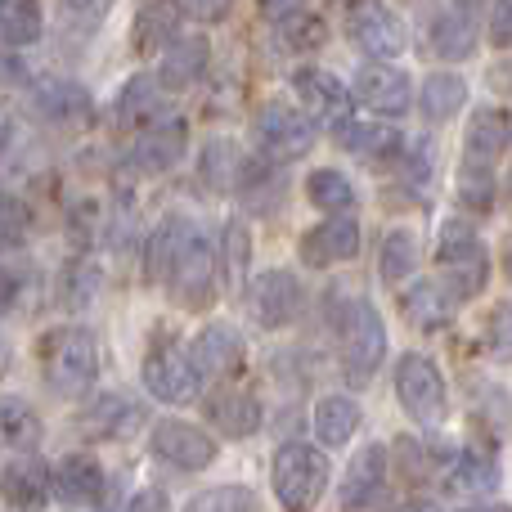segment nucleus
I'll return each mask as SVG.
<instances>
[{
  "label": "nucleus",
  "mask_w": 512,
  "mask_h": 512,
  "mask_svg": "<svg viewBox=\"0 0 512 512\" xmlns=\"http://www.w3.org/2000/svg\"><path fill=\"white\" fill-rule=\"evenodd\" d=\"M41 378L54 396L81 400L99 382V342L90 328L59 324L41 337Z\"/></svg>",
  "instance_id": "nucleus-1"
},
{
  "label": "nucleus",
  "mask_w": 512,
  "mask_h": 512,
  "mask_svg": "<svg viewBox=\"0 0 512 512\" xmlns=\"http://www.w3.org/2000/svg\"><path fill=\"white\" fill-rule=\"evenodd\" d=\"M337 351H342V378L355 391L369 387L373 373L387 360V324L369 297H351L337 315Z\"/></svg>",
  "instance_id": "nucleus-2"
},
{
  "label": "nucleus",
  "mask_w": 512,
  "mask_h": 512,
  "mask_svg": "<svg viewBox=\"0 0 512 512\" xmlns=\"http://www.w3.org/2000/svg\"><path fill=\"white\" fill-rule=\"evenodd\" d=\"M436 265H441V279L450 283V292L459 301H477L490 283V248L477 234V225L454 216L441 225L436 234Z\"/></svg>",
  "instance_id": "nucleus-3"
},
{
  "label": "nucleus",
  "mask_w": 512,
  "mask_h": 512,
  "mask_svg": "<svg viewBox=\"0 0 512 512\" xmlns=\"http://www.w3.org/2000/svg\"><path fill=\"white\" fill-rule=\"evenodd\" d=\"M328 477H333L328 454L306 441L279 445V454L270 463V486L283 512H315L328 490Z\"/></svg>",
  "instance_id": "nucleus-4"
},
{
  "label": "nucleus",
  "mask_w": 512,
  "mask_h": 512,
  "mask_svg": "<svg viewBox=\"0 0 512 512\" xmlns=\"http://www.w3.org/2000/svg\"><path fill=\"white\" fill-rule=\"evenodd\" d=\"M396 400L418 427L436 432L450 418V387H445L441 364L423 351H405L396 360Z\"/></svg>",
  "instance_id": "nucleus-5"
},
{
  "label": "nucleus",
  "mask_w": 512,
  "mask_h": 512,
  "mask_svg": "<svg viewBox=\"0 0 512 512\" xmlns=\"http://www.w3.org/2000/svg\"><path fill=\"white\" fill-rule=\"evenodd\" d=\"M252 135H256V149H261V158H270V162H279V167H283V162H297V158H306V153L315 149L319 126L310 122L301 108L270 99V104L256 113Z\"/></svg>",
  "instance_id": "nucleus-6"
},
{
  "label": "nucleus",
  "mask_w": 512,
  "mask_h": 512,
  "mask_svg": "<svg viewBox=\"0 0 512 512\" xmlns=\"http://www.w3.org/2000/svg\"><path fill=\"white\" fill-rule=\"evenodd\" d=\"M221 283H225V265H221V243L203 239L198 234L194 248L185 252V261L171 270L167 292L180 310H212L216 297H221Z\"/></svg>",
  "instance_id": "nucleus-7"
},
{
  "label": "nucleus",
  "mask_w": 512,
  "mask_h": 512,
  "mask_svg": "<svg viewBox=\"0 0 512 512\" xmlns=\"http://www.w3.org/2000/svg\"><path fill=\"white\" fill-rule=\"evenodd\" d=\"M248 301V315L256 328L274 333V328H288L301 319V306H306V288L292 270H261L243 292Z\"/></svg>",
  "instance_id": "nucleus-8"
},
{
  "label": "nucleus",
  "mask_w": 512,
  "mask_h": 512,
  "mask_svg": "<svg viewBox=\"0 0 512 512\" xmlns=\"http://www.w3.org/2000/svg\"><path fill=\"white\" fill-rule=\"evenodd\" d=\"M346 36L360 54H369L373 63H391L405 54L409 45V27L405 14L391 5H355L346 9Z\"/></svg>",
  "instance_id": "nucleus-9"
},
{
  "label": "nucleus",
  "mask_w": 512,
  "mask_h": 512,
  "mask_svg": "<svg viewBox=\"0 0 512 512\" xmlns=\"http://www.w3.org/2000/svg\"><path fill=\"white\" fill-rule=\"evenodd\" d=\"M292 90L306 104V117L328 135H342L355 122V90H346L328 68H297Z\"/></svg>",
  "instance_id": "nucleus-10"
},
{
  "label": "nucleus",
  "mask_w": 512,
  "mask_h": 512,
  "mask_svg": "<svg viewBox=\"0 0 512 512\" xmlns=\"http://www.w3.org/2000/svg\"><path fill=\"white\" fill-rule=\"evenodd\" d=\"M149 450L153 459L171 463L176 472H207L216 463V454H221V445H216L212 432H203L189 418H162L149 432Z\"/></svg>",
  "instance_id": "nucleus-11"
},
{
  "label": "nucleus",
  "mask_w": 512,
  "mask_h": 512,
  "mask_svg": "<svg viewBox=\"0 0 512 512\" xmlns=\"http://www.w3.org/2000/svg\"><path fill=\"white\" fill-rule=\"evenodd\" d=\"M27 104L54 131H81V126L95 122V99L86 86L68 77H36L27 81Z\"/></svg>",
  "instance_id": "nucleus-12"
},
{
  "label": "nucleus",
  "mask_w": 512,
  "mask_h": 512,
  "mask_svg": "<svg viewBox=\"0 0 512 512\" xmlns=\"http://www.w3.org/2000/svg\"><path fill=\"white\" fill-rule=\"evenodd\" d=\"M144 391L162 405H194L198 391H203V378H198L189 351H180L176 342H162L144 355Z\"/></svg>",
  "instance_id": "nucleus-13"
},
{
  "label": "nucleus",
  "mask_w": 512,
  "mask_h": 512,
  "mask_svg": "<svg viewBox=\"0 0 512 512\" xmlns=\"http://www.w3.org/2000/svg\"><path fill=\"white\" fill-rule=\"evenodd\" d=\"M189 360H194V369H198L203 382H212V387H230V382L243 373V364H248V351H243L239 328L207 324V328H198V337L189 342Z\"/></svg>",
  "instance_id": "nucleus-14"
},
{
  "label": "nucleus",
  "mask_w": 512,
  "mask_h": 512,
  "mask_svg": "<svg viewBox=\"0 0 512 512\" xmlns=\"http://www.w3.org/2000/svg\"><path fill=\"white\" fill-rule=\"evenodd\" d=\"M189 149V131L180 117H171V122L153 126V131L135 135L131 149L122 153V176H167L171 167H180V158H185Z\"/></svg>",
  "instance_id": "nucleus-15"
},
{
  "label": "nucleus",
  "mask_w": 512,
  "mask_h": 512,
  "mask_svg": "<svg viewBox=\"0 0 512 512\" xmlns=\"http://www.w3.org/2000/svg\"><path fill=\"white\" fill-rule=\"evenodd\" d=\"M481 45V9L477 5H436L427 14V50L445 63L472 59Z\"/></svg>",
  "instance_id": "nucleus-16"
},
{
  "label": "nucleus",
  "mask_w": 512,
  "mask_h": 512,
  "mask_svg": "<svg viewBox=\"0 0 512 512\" xmlns=\"http://www.w3.org/2000/svg\"><path fill=\"white\" fill-rule=\"evenodd\" d=\"M391 450L387 445H364L351 459L342 486H337V499H342V512H369L387 499V477H391Z\"/></svg>",
  "instance_id": "nucleus-17"
},
{
  "label": "nucleus",
  "mask_w": 512,
  "mask_h": 512,
  "mask_svg": "<svg viewBox=\"0 0 512 512\" xmlns=\"http://www.w3.org/2000/svg\"><path fill=\"white\" fill-rule=\"evenodd\" d=\"M512 144V117L504 104H490V108H477V113L468 117V135H463V162L459 167L468 171H490L495 176V167L504 162Z\"/></svg>",
  "instance_id": "nucleus-18"
},
{
  "label": "nucleus",
  "mask_w": 512,
  "mask_h": 512,
  "mask_svg": "<svg viewBox=\"0 0 512 512\" xmlns=\"http://www.w3.org/2000/svg\"><path fill=\"white\" fill-rule=\"evenodd\" d=\"M301 261L310 270H333V265H346L360 256V221L355 216H324L319 225H310L297 243Z\"/></svg>",
  "instance_id": "nucleus-19"
},
{
  "label": "nucleus",
  "mask_w": 512,
  "mask_h": 512,
  "mask_svg": "<svg viewBox=\"0 0 512 512\" xmlns=\"http://www.w3.org/2000/svg\"><path fill=\"white\" fill-rule=\"evenodd\" d=\"M194 239H198V225L189 221V216H180V212L162 216V221L153 225V234L144 239V279L167 283L171 270H176V265L185 261V252L194 248Z\"/></svg>",
  "instance_id": "nucleus-20"
},
{
  "label": "nucleus",
  "mask_w": 512,
  "mask_h": 512,
  "mask_svg": "<svg viewBox=\"0 0 512 512\" xmlns=\"http://www.w3.org/2000/svg\"><path fill=\"white\" fill-rule=\"evenodd\" d=\"M355 99H360L369 113L382 117H400L414 104V86H409V72L396 68V63H369L355 77Z\"/></svg>",
  "instance_id": "nucleus-21"
},
{
  "label": "nucleus",
  "mask_w": 512,
  "mask_h": 512,
  "mask_svg": "<svg viewBox=\"0 0 512 512\" xmlns=\"http://www.w3.org/2000/svg\"><path fill=\"white\" fill-rule=\"evenodd\" d=\"M113 117H117V126H122V131H131V135H144V131H153V126L171 122V113L162 108L158 72H135V77L117 90Z\"/></svg>",
  "instance_id": "nucleus-22"
},
{
  "label": "nucleus",
  "mask_w": 512,
  "mask_h": 512,
  "mask_svg": "<svg viewBox=\"0 0 512 512\" xmlns=\"http://www.w3.org/2000/svg\"><path fill=\"white\" fill-rule=\"evenodd\" d=\"M463 301L450 292L445 279H414L405 292H400V319L418 333H441L454 315H459Z\"/></svg>",
  "instance_id": "nucleus-23"
},
{
  "label": "nucleus",
  "mask_w": 512,
  "mask_h": 512,
  "mask_svg": "<svg viewBox=\"0 0 512 512\" xmlns=\"http://www.w3.org/2000/svg\"><path fill=\"white\" fill-rule=\"evenodd\" d=\"M203 409H207V423H212L225 441H248V436L261 432V418H265L256 391L234 387V382L230 387H216L212 396L203 400Z\"/></svg>",
  "instance_id": "nucleus-24"
},
{
  "label": "nucleus",
  "mask_w": 512,
  "mask_h": 512,
  "mask_svg": "<svg viewBox=\"0 0 512 512\" xmlns=\"http://www.w3.org/2000/svg\"><path fill=\"white\" fill-rule=\"evenodd\" d=\"M261 18L270 23L274 41L283 45V50L292 54H310L324 45V18L315 14L310 5H297V0H270V5H261Z\"/></svg>",
  "instance_id": "nucleus-25"
},
{
  "label": "nucleus",
  "mask_w": 512,
  "mask_h": 512,
  "mask_svg": "<svg viewBox=\"0 0 512 512\" xmlns=\"http://www.w3.org/2000/svg\"><path fill=\"white\" fill-rule=\"evenodd\" d=\"M135 423H144V409L122 391H99L77 414L81 436H90V441H122L135 432Z\"/></svg>",
  "instance_id": "nucleus-26"
},
{
  "label": "nucleus",
  "mask_w": 512,
  "mask_h": 512,
  "mask_svg": "<svg viewBox=\"0 0 512 512\" xmlns=\"http://www.w3.org/2000/svg\"><path fill=\"white\" fill-rule=\"evenodd\" d=\"M337 144H342L351 158L373 162V167H400V158H405V149H409V140L391 122H360V117L337 135Z\"/></svg>",
  "instance_id": "nucleus-27"
},
{
  "label": "nucleus",
  "mask_w": 512,
  "mask_h": 512,
  "mask_svg": "<svg viewBox=\"0 0 512 512\" xmlns=\"http://www.w3.org/2000/svg\"><path fill=\"white\" fill-rule=\"evenodd\" d=\"M441 490L450 499H490L499 490V463L486 450H463L445 463Z\"/></svg>",
  "instance_id": "nucleus-28"
},
{
  "label": "nucleus",
  "mask_w": 512,
  "mask_h": 512,
  "mask_svg": "<svg viewBox=\"0 0 512 512\" xmlns=\"http://www.w3.org/2000/svg\"><path fill=\"white\" fill-rule=\"evenodd\" d=\"M104 468L90 454H63L54 463V495L68 508H95L104 499Z\"/></svg>",
  "instance_id": "nucleus-29"
},
{
  "label": "nucleus",
  "mask_w": 512,
  "mask_h": 512,
  "mask_svg": "<svg viewBox=\"0 0 512 512\" xmlns=\"http://www.w3.org/2000/svg\"><path fill=\"white\" fill-rule=\"evenodd\" d=\"M54 495V468H45L36 454L5 463V499L14 512H41Z\"/></svg>",
  "instance_id": "nucleus-30"
},
{
  "label": "nucleus",
  "mask_w": 512,
  "mask_h": 512,
  "mask_svg": "<svg viewBox=\"0 0 512 512\" xmlns=\"http://www.w3.org/2000/svg\"><path fill=\"white\" fill-rule=\"evenodd\" d=\"M207 68H212V50H207L203 36H180L158 59V81L162 90H189L207 77Z\"/></svg>",
  "instance_id": "nucleus-31"
},
{
  "label": "nucleus",
  "mask_w": 512,
  "mask_h": 512,
  "mask_svg": "<svg viewBox=\"0 0 512 512\" xmlns=\"http://www.w3.org/2000/svg\"><path fill=\"white\" fill-rule=\"evenodd\" d=\"M243 167H248V153L239 149V140L216 135V140L203 144V158H198V180H203V189H212V194H239Z\"/></svg>",
  "instance_id": "nucleus-32"
},
{
  "label": "nucleus",
  "mask_w": 512,
  "mask_h": 512,
  "mask_svg": "<svg viewBox=\"0 0 512 512\" xmlns=\"http://www.w3.org/2000/svg\"><path fill=\"white\" fill-rule=\"evenodd\" d=\"M239 198H243V207H248V212L270 216L274 207L288 198V176H279V162L252 158V153H248V167H243V180H239Z\"/></svg>",
  "instance_id": "nucleus-33"
},
{
  "label": "nucleus",
  "mask_w": 512,
  "mask_h": 512,
  "mask_svg": "<svg viewBox=\"0 0 512 512\" xmlns=\"http://www.w3.org/2000/svg\"><path fill=\"white\" fill-rule=\"evenodd\" d=\"M463 104H468V81H463L459 72H432V77L423 81V90H418V113L432 126L454 122V117L463 113Z\"/></svg>",
  "instance_id": "nucleus-34"
},
{
  "label": "nucleus",
  "mask_w": 512,
  "mask_h": 512,
  "mask_svg": "<svg viewBox=\"0 0 512 512\" xmlns=\"http://www.w3.org/2000/svg\"><path fill=\"white\" fill-rule=\"evenodd\" d=\"M360 423H364V414L351 396H324L315 405V414H310V427H315L319 445H328V450L351 441V436L360 432Z\"/></svg>",
  "instance_id": "nucleus-35"
},
{
  "label": "nucleus",
  "mask_w": 512,
  "mask_h": 512,
  "mask_svg": "<svg viewBox=\"0 0 512 512\" xmlns=\"http://www.w3.org/2000/svg\"><path fill=\"white\" fill-rule=\"evenodd\" d=\"M176 23H180V5H144L140 14H135V27H131V45L140 54H167L171 45L180 41L176 36Z\"/></svg>",
  "instance_id": "nucleus-36"
},
{
  "label": "nucleus",
  "mask_w": 512,
  "mask_h": 512,
  "mask_svg": "<svg viewBox=\"0 0 512 512\" xmlns=\"http://www.w3.org/2000/svg\"><path fill=\"white\" fill-rule=\"evenodd\" d=\"M45 36V9L32 5V0H5L0 5V41H5L9 54L27 50Z\"/></svg>",
  "instance_id": "nucleus-37"
},
{
  "label": "nucleus",
  "mask_w": 512,
  "mask_h": 512,
  "mask_svg": "<svg viewBox=\"0 0 512 512\" xmlns=\"http://www.w3.org/2000/svg\"><path fill=\"white\" fill-rule=\"evenodd\" d=\"M104 288V270L95 265V256H72L59 274V306L63 310H86Z\"/></svg>",
  "instance_id": "nucleus-38"
},
{
  "label": "nucleus",
  "mask_w": 512,
  "mask_h": 512,
  "mask_svg": "<svg viewBox=\"0 0 512 512\" xmlns=\"http://www.w3.org/2000/svg\"><path fill=\"white\" fill-rule=\"evenodd\" d=\"M306 198L328 216H351L355 185H351V176H342L337 167H319L306 176Z\"/></svg>",
  "instance_id": "nucleus-39"
},
{
  "label": "nucleus",
  "mask_w": 512,
  "mask_h": 512,
  "mask_svg": "<svg viewBox=\"0 0 512 512\" xmlns=\"http://www.w3.org/2000/svg\"><path fill=\"white\" fill-rule=\"evenodd\" d=\"M418 270V234L414 230H387L382 234V252H378V274L382 283H405Z\"/></svg>",
  "instance_id": "nucleus-40"
},
{
  "label": "nucleus",
  "mask_w": 512,
  "mask_h": 512,
  "mask_svg": "<svg viewBox=\"0 0 512 512\" xmlns=\"http://www.w3.org/2000/svg\"><path fill=\"white\" fill-rule=\"evenodd\" d=\"M0 427H5L9 450H27V454H32L36 445H41V436H45L41 414H36L23 396H5V405H0Z\"/></svg>",
  "instance_id": "nucleus-41"
},
{
  "label": "nucleus",
  "mask_w": 512,
  "mask_h": 512,
  "mask_svg": "<svg viewBox=\"0 0 512 512\" xmlns=\"http://www.w3.org/2000/svg\"><path fill=\"white\" fill-rule=\"evenodd\" d=\"M221 265H225V283H230L234 292H248L243 283L248 279V265H252V234L243 221H225L221 230Z\"/></svg>",
  "instance_id": "nucleus-42"
},
{
  "label": "nucleus",
  "mask_w": 512,
  "mask_h": 512,
  "mask_svg": "<svg viewBox=\"0 0 512 512\" xmlns=\"http://www.w3.org/2000/svg\"><path fill=\"white\" fill-rule=\"evenodd\" d=\"M180 512H261V499H256L252 486H212V490H198Z\"/></svg>",
  "instance_id": "nucleus-43"
},
{
  "label": "nucleus",
  "mask_w": 512,
  "mask_h": 512,
  "mask_svg": "<svg viewBox=\"0 0 512 512\" xmlns=\"http://www.w3.org/2000/svg\"><path fill=\"white\" fill-rule=\"evenodd\" d=\"M41 306V270L36 265H5V315Z\"/></svg>",
  "instance_id": "nucleus-44"
},
{
  "label": "nucleus",
  "mask_w": 512,
  "mask_h": 512,
  "mask_svg": "<svg viewBox=\"0 0 512 512\" xmlns=\"http://www.w3.org/2000/svg\"><path fill=\"white\" fill-rule=\"evenodd\" d=\"M495 194H499V180L490 171H468L459 167V203L468 212H490L495 207Z\"/></svg>",
  "instance_id": "nucleus-45"
},
{
  "label": "nucleus",
  "mask_w": 512,
  "mask_h": 512,
  "mask_svg": "<svg viewBox=\"0 0 512 512\" xmlns=\"http://www.w3.org/2000/svg\"><path fill=\"white\" fill-rule=\"evenodd\" d=\"M27 234H32V207L23 203L18 194H5V252H18L27 243Z\"/></svg>",
  "instance_id": "nucleus-46"
},
{
  "label": "nucleus",
  "mask_w": 512,
  "mask_h": 512,
  "mask_svg": "<svg viewBox=\"0 0 512 512\" xmlns=\"http://www.w3.org/2000/svg\"><path fill=\"white\" fill-rule=\"evenodd\" d=\"M486 342H490V351H495L499 360L512 364V297L499 301V306L490 310V319H486Z\"/></svg>",
  "instance_id": "nucleus-47"
},
{
  "label": "nucleus",
  "mask_w": 512,
  "mask_h": 512,
  "mask_svg": "<svg viewBox=\"0 0 512 512\" xmlns=\"http://www.w3.org/2000/svg\"><path fill=\"white\" fill-rule=\"evenodd\" d=\"M490 41H495L499 50H508L512 45V0L490 9Z\"/></svg>",
  "instance_id": "nucleus-48"
},
{
  "label": "nucleus",
  "mask_w": 512,
  "mask_h": 512,
  "mask_svg": "<svg viewBox=\"0 0 512 512\" xmlns=\"http://www.w3.org/2000/svg\"><path fill=\"white\" fill-rule=\"evenodd\" d=\"M126 512H171L167 495L162 490H135L131 504H126Z\"/></svg>",
  "instance_id": "nucleus-49"
},
{
  "label": "nucleus",
  "mask_w": 512,
  "mask_h": 512,
  "mask_svg": "<svg viewBox=\"0 0 512 512\" xmlns=\"http://www.w3.org/2000/svg\"><path fill=\"white\" fill-rule=\"evenodd\" d=\"M486 81H490V90H495L499 99H512V59H499L495 68L486 72Z\"/></svg>",
  "instance_id": "nucleus-50"
},
{
  "label": "nucleus",
  "mask_w": 512,
  "mask_h": 512,
  "mask_svg": "<svg viewBox=\"0 0 512 512\" xmlns=\"http://www.w3.org/2000/svg\"><path fill=\"white\" fill-rule=\"evenodd\" d=\"M180 18H198V23H221V18H230V5H180Z\"/></svg>",
  "instance_id": "nucleus-51"
},
{
  "label": "nucleus",
  "mask_w": 512,
  "mask_h": 512,
  "mask_svg": "<svg viewBox=\"0 0 512 512\" xmlns=\"http://www.w3.org/2000/svg\"><path fill=\"white\" fill-rule=\"evenodd\" d=\"M27 72H23V59H18V54H5V81L9 86H14V81H23Z\"/></svg>",
  "instance_id": "nucleus-52"
},
{
  "label": "nucleus",
  "mask_w": 512,
  "mask_h": 512,
  "mask_svg": "<svg viewBox=\"0 0 512 512\" xmlns=\"http://www.w3.org/2000/svg\"><path fill=\"white\" fill-rule=\"evenodd\" d=\"M396 512H441L436 504H427V499H409V504H400Z\"/></svg>",
  "instance_id": "nucleus-53"
},
{
  "label": "nucleus",
  "mask_w": 512,
  "mask_h": 512,
  "mask_svg": "<svg viewBox=\"0 0 512 512\" xmlns=\"http://www.w3.org/2000/svg\"><path fill=\"white\" fill-rule=\"evenodd\" d=\"M463 512H512L504 504H472V508H463Z\"/></svg>",
  "instance_id": "nucleus-54"
},
{
  "label": "nucleus",
  "mask_w": 512,
  "mask_h": 512,
  "mask_svg": "<svg viewBox=\"0 0 512 512\" xmlns=\"http://www.w3.org/2000/svg\"><path fill=\"white\" fill-rule=\"evenodd\" d=\"M504 274L512 279V239H508V248H504Z\"/></svg>",
  "instance_id": "nucleus-55"
}]
</instances>
